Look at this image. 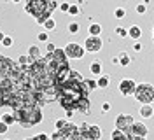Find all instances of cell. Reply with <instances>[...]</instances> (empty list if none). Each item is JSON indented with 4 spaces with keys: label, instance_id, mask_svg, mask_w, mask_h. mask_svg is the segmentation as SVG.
<instances>
[{
    "label": "cell",
    "instance_id": "cell-19",
    "mask_svg": "<svg viewBox=\"0 0 154 140\" xmlns=\"http://www.w3.org/2000/svg\"><path fill=\"white\" fill-rule=\"evenodd\" d=\"M88 30H89V35H100V33H102V25L93 23V25L88 28Z\"/></svg>",
    "mask_w": 154,
    "mask_h": 140
},
{
    "label": "cell",
    "instance_id": "cell-5",
    "mask_svg": "<svg viewBox=\"0 0 154 140\" xmlns=\"http://www.w3.org/2000/svg\"><path fill=\"white\" fill-rule=\"evenodd\" d=\"M84 46H81V44H77V42H70V44H67V47H65V54H67V58L70 60H81L82 56H84Z\"/></svg>",
    "mask_w": 154,
    "mask_h": 140
},
{
    "label": "cell",
    "instance_id": "cell-42",
    "mask_svg": "<svg viewBox=\"0 0 154 140\" xmlns=\"http://www.w3.org/2000/svg\"><path fill=\"white\" fill-rule=\"evenodd\" d=\"M4 37H5V35H4V32H0V42L4 40Z\"/></svg>",
    "mask_w": 154,
    "mask_h": 140
},
{
    "label": "cell",
    "instance_id": "cell-33",
    "mask_svg": "<svg viewBox=\"0 0 154 140\" xmlns=\"http://www.w3.org/2000/svg\"><path fill=\"white\" fill-rule=\"evenodd\" d=\"M7 130H9V124H5V123L0 119V135H4V133H7Z\"/></svg>",
    "mask_w": 154,
    "mask_h": 140
},
{
    "label": "cell",
    "instance_id": "cell-16",
    "mask_svg": "<svg viewBox=\"0 0 154 140\" xmlns=\"http://www.w3.org/2000/svg\"><path fill=\"white\" fill-rule=\"evenodd\" d=\"M0 119L5 123V124H9V126L16 123V119H14V114H11V112H4V114L0 116Z\"/></svg>",
    "mask_w": 154,
    "mask_h": 140
},
{
    "label": "cell",
    "instance_id": "cell-32",
    "mask_svg": "<svg viewBox=\"0 0 154 140\" xmlns=\"http://www.w3.org/2000/svg\"><path fill=\"white\" fill-rule=\"evenodd\" d=\"M49 138H65V137H63V131H61V130H56L54 133H51V135H49Z\"/></svg>",
    "mask_w": 154,
    "mask_h": 140
},
{
    "label": "cell",
    "instance_id": "cell-30",
    "mask_svg": "<svg viewBox=\"0 0 154 140\" xmlns=\"http://www.w3.org/2000/svg\"><path fill=\"white\" fill-rule=\"evenodd\" d=\"M37 40H38V42H48V40H49L48 32H46V30H44V32H40V33L37 35Z\"/></svg>",
    "mask_w": 154,
    "mask_h": 140
},
{
    "label": "cell",
    "instance_id": "cell-10",
    "mask_svg": "<svg viewBox=\"0 0 154 140\" xmlns=\"http://www.w3.org/2000/svg\"><path fill=\"white\" fill-rule=\"evenodd\" d=\"M88 138H91V140L102 138V128L98 124H89V128H88Z\"/></svg>",
    "mask_w": 154,
    "mask_h": 140
},
{
    "label": "cell",
    "instance_id": "cell-8",
    "mask_svg": "<svg viewBox=\"0 0 154 140\" xmlns=\"http://www.w3.org/2000/svg\"><path fill=\"white\" fill-rule=\"evenodd\" d=\"M135 88H137V82H135L133 79H123L119 82V93L123 95V96H133Z\"/></svg>",
    "mask_w": 154,
    "mask_h": 140
},
{
    "label": "cell",
    "instance_id": "cell-31",
    "mask_svg": "<svg viewBox=\"0 0 154 140\" xmlns=\"http://www.w3.org/2000/svg\"><path fill=\"white\" fill-rule=\"evenodd\" d=\"M68 32L70 33H77L79 32V23H70L68 25Z\"/></svg>",
    "mask_w": 154,
    "mask_h": 140
},
{
    "label": "cell",
    "instance_id": "cell-41",
    "mask_svg": "<svg viewBox=\"0 0 154 140\" xmlns=\"http://www.w3.org/2000/svg\"><path fill=\"white\" fill-rule=\"evenodd\" d=\"M75 112H72V110H67V119H72V116H74Z\"/></svg>",
    "mask_w": 154,
    "mask_h": 140
},
{
    "label": "cell",
    "instance_id": "cell-9",
    "mask_svg": "<svg viewBox=\"0 0 154 140\" xmlns=\"http://www.w3.org/2000/svg\"><path fill=\"white\" fill-rule=\"evenodd\" d=\"M75 112H79V114H86V116L91 112V102H89V98H88V96L81 98V100L77 102Z\"/></svg>",
    "mask_w": 154,
    "mask_h": 140
},
{
    "label": "cell",
    "instance_id": "cell-43",
    "mask_svg": "<svg viewBox=\"0 0 154 140\" xmlns=\"http://www.w3.org/2000/svg\"><path fill=\"white\" fill-rule=\"evenodd\" d=\"M11 2H14V4H18V2H21V0H11Z\"/></svg>",
    "mask_w": 154,
    "mask_h": 140
},
{
    "label": "cell",
    "instance_id": "cell-24",
    "mask_svg": "<svg viewBox=\"0 0 154 140\" xmlns=\"http://www.w3.org/2000/svg\"><path fill=\"white\" fill-rule=\"evenodd\" d=\"M86 86L89 91H95V89H98V84H96L95 79H86Z\"/></svg>",
    "mask_w": 154,
    "mask_h": 140
},
{
    "label": "cell",
    "instance_id": "cell-34",
    "mask_svg": "<svg viewBox=\"0 0 154 140\" xmlns=\"http://www.w3.org/2000/svg\"><path fill=\"white\" fill-rule=\"evenodd\" d=\"M0 44H2V46H5V47H11V46H12V39L5 35V37H4V40H2Z\"/></svg>",
    "mask_w": 154,
    "mask_h": 140
},
{
    "label": "cell",
    "instance_id": "cell-1",
    "mask_svg": "<svg viewBox=\"0 0 154 140\" xmlns=\"http://www.w3.org/2000/svg\"><path fill=\"white\" fill-rule=\"evenodd\" d=\"M56 7H58V0H26L25 11L38 25H42L48 18H51V12Z\"/></svg>",
    "mask_w": 154,
    "mask_h": 140
},
{
    "label": "cell",
    "instance_id": "cell-14",
    "mask_svg": "<svg viewBox=\"0 0 154 140\" xmlns=\"http://www.w3.org/2000/svg\"><path fill=\"white\" fill-rule=\"evenodd\" d=\"M28 56L30 58H32V60H38V58H40V47L38 46H30L28 47Z\"/></svg>",
    "mask_w": 154,
    "mask_h": 140
},
{
    "label": "cell",
    "instance_id": "cell-36",
    "mask_svg": "<svg viewBox=\"0 0 154 140\" xmlns=\"http://www.w3.org/2000/svg\"><path fill=\"white\" fill-rule=\"evenodd\" d=\"M109 110H110V103L103 102V103H102V114H105V112H109Z\"/></svg>",
    "mask_w": 154,
    "mask_h": 140
},
{
    "label": "cell",
    "instance_id": "cell-7",
    "mask_svg": "<svg viewBox=\"0 0 154 140\" xmlns=\"http://www.w3.org/2000/svg\"><path fill=\"white\" fill-rule=\"evenodd\" d=\"M130 131H131V138H147V133H149L147 126H145L142 121H140V123L133 121V124H131Z\"/></svg>",
    "mask_w": 154,
    "mask_h": 140
},
{
    "label": "cell",
    "instance_id": "cell-4",
    "mask_svg": "<svg viewBox=\"0 0 154 140\" xmlns=\"http://www.w3.org/2000/svg\"><path fill=\"white\" fill-rule=\"evenodd\" d=\"M133 116L131 114H119L117 117H116V128H121V130L126 133V138H131V124H133Z\"/></svg>",
    "mask_w": 154,
    "mask_h": 140
},
{
    "label": "cell",
    "instance_id": "cell-44",
    "mask_svg": "<svg viewBox=\"0 0 154 140\" xmlns=\"http://www.w3.org/2000/svg\"><path fill=\"white\" fill-rule=\"evenodd\" d=\"M152 40H154V28H152Z\"/></svg>",
    "mask_w": 154,
    "mask_h": 140
},
{
    "label": "cell",
    "instance_id": "cell-23",
    "mask_svg": "<svg viewBox=\"0 0 154 140\" xmlns=\"http://www.w3.org/2000/svg\"><path fill=\"white\" fill-rule=\"evenodd\" d=\"M70 79H74V81H79V82H82V81H84V77L79 74L77 70H74V68H70Z\"/></svg>",
    "mask_w": 154,
    "mask_h": 140
},
{
    "label": "cell",
    "instance_id": "cell-18",
    "mask_svg": "<svg viewBox=\"0 0 154 140\" xmlns=\"http://www.w3.org/2000/svg\"><path fill=\"white\" fill-rule=\"evenodd\" d=\"M42 26H44L46 32H51V30H54V28H56V21H54L53 18H48L44 23H42Z\"/></svg>",
    "mask_w": 154,
    "mask_h": 140
},
{
    "label": "cell",
    "instance_id": "cell-12",
    "mask_svg": "<svg viewBox=\"0 0 154 140\" xmlns=\"http://www.w3.org/2000/svg\"><path fill=\"white\" fill-rule=\"evenodd\" d=\"M128 37L133 39V40H138V39L142 37V28L137 26V25L130 26V28H128Z\"/></svg>",
    "mask_w": 154,
    "mask_h": 140
},
{
    "label": "cell",
    "instance_id": "cell-11",
    "mask_svg": "<svg viewBox=\"0 0 154 140\" xmlns=\"http://www.w3.org/2000/svg\"><path fill=\"white\" fill-rule=\"evenodd\" d=\"M138 114H140L144 119H151V117L154 116V109L151 107V103H142V107H140Z\"/></svg>",
    "mask_w": 154,
    "mask_h": 140
},
{
    "label": "cell",
    "instance_id": "cell-21",
    "mask_svg": "<svg viewBox=\"0 0 154 140\" xmlns=\"http://www.w3.org/2000/svg\"><path fill=\"white\" fill-rule=\"evenodd\" d=\"M77 128H79V133H81V138H88V128H89V124L88 123H82Z\"/></svg>",
    "mask_w": 154,
    "mask_h": 140
},
{
    "label": "cell",
    "instance_id": "cell-20",
    "mask_svg": "<svg viewBox=\"0 0 154 140\" xmlns=\"http://www.w3.org/2000/svg\"><path fill=\"white\" fill-rule=\"evenodd\" d=\"M110 137H112V140L114 138H126V133L121 130V128H114L112 133H110Z\"/></svg>",
    "mask_w": 154,
    "mask_h": 140
},
{
    "label": "cell",
    "instance_id": "cell-40",
    "mask_svg": "<svg viewBox=\"0 0 154 140\" xmlns=\"http://www.w3.org/2000/svg\"><path fill=\"white\" fill-rule=\"evenodd\" d=\"M112 65H119V58H117V56L112 58Z\"/></svg>",
    "mask_w": 154,
    "mask_h": 140
},
{
    "label": "cell",
    "instance_id": "cell-27",
    "mask_svg": "<svg viewBox=\"0 0 154 140\" xmlns=\"http://www.w3.org/2000/svg\"><path fill=\"white\" fill-rule=\"evenodd\" d=\"M116 33H117L119 37H128V28H125V26H116Z\"/></svg>",
    "mask_w": 154,
    "mask_h": 140
},
{
    "label": "cell",
    "instance_id": "cell-37",
    "mask_svg": "<svg viewBox=\"0 0 154 140\" xmlns=\"http://www.w3.org/2000/svg\"><path fill=\"white\" fill-rule=\"evenodd\" d=\"M46 49H48V53H53V51L56 49V46H54L53 42H48V44H46Z\"/></svg>",
    "mask_w": 154,
    "mask_h": 140
},
{
    "label": "cell",
    "instance_id": "cell-6",
    "mask_svg": "<svg viewBox=\"0 0 154 140\" xmlns=\"http://www.w3.org/2000/svg\"><path fill=\"white\" fill-rule=\"evenodd\" d=\"M102 46H103V42H102L100 35H89L84 40V49L88 53H98L102 49Z\"/></svg>",
    "mask_w": 154,
    "mask_h": 140
},
{
    "label": "cell",
    "instance_id": "cell-29",
    "mask_svg": "<svg viewBox=\"0 0 154 140\" xmlns=\"http://www.w3.org/2000/svg\"><path fill=\"white\" fill-rule=\"evenodd\" d=\"M67 117H65V119H56V123H54V128H56V130H63V128H65V124H67Z\"/></svg>",
    "mask_w": 154,
    "mask_h": 140
},
{
    "label": "cell",
    "instance_id": "cell-39",
    "mask_svg": "<svg viewBox=\"0 0 154 140\" xmlns=\"http://www.w3.org/2000/svg\"><path fill=\"white\" fill-rule=\"evenodd\" d=\"M35 138H44V140H46V138H49V135H48V133H37V135H35Z\"/></svg>",
    "mask_w": 154,
    "mask_h": 140
},
{
    "label": "cell",
    "instance_id": "cell-28",
    "mask_svg": "<svg viewBox=\"0 0 154 140\" xmlns=\"http://www.w3.org/2000/svg\"><path fill=\"white\" fill-rule=\"evenodd\" d=\"M135 11H137V14H140V16H144L145 12H147V5H145V4H138V5L135 7Z\"/></svg>",
    "mask_w": 154,
    "mask_h": 140
},
{
    "label": "cell",
    "instance_id": "cell-25",
    "mask_svg": "<svg viewBox=\"0 0 154 140\" xmlns=\"http://www.w3.org/2000/svg\"><path fill=\"white\" fill-rule=\"evenodd\" d=\"M67 14H70V16H77V14H79V5H77V4H70Z\"/></svg>",
    "mask_w": 154,
    "mask_h": 140
},
{
    "label": "cell",
    "instance_id": "cell-13",
    "mask_svg": "<svg viewBox=\"0 0 154 140\" xmlns=\"http://www.w3.org/2000/svg\"><path fill=\"white\" fill-rule=\"evenodd\" d=\"M89 70H91V74L93 75H100L103 72V65H102V61H93L91 65H89Z\"/></svg>",
    "mask_w": 154,
    "mask_h": 140
},
{
    "label": "cell",
    "instance_id": "cell-17",
    "mask_svg": "<svg viewBox=\"0 0 154 140\" xmlns=\"http://www.w3.org/2000/svg\"><path fill=\"white\" fill-rule=\"evenodd\" d=\"M119 65L121 67H128L130 65V61H131V58H130V54L128 53H119Z\"/></svg>",
    "mask_w": 154,
    "mask_h": 140
},
{
    "label": "cell",
    "instance_id": "cell-2",
    "mask_svg": "<svg viewBox=\"0 0 154 140\" xmlns=\"http://www.w3.org/2000/svg\"><path fill=\"white\" fill-rule=\"evenodd\" d=\"M14 119L21 128H32L42 121V110L38 105H26L21 110H14Z\"/></svg>",
    "mask_w": 154,
    "mask_h": 140
},
{
    "label": "cell",
    "instance_id": "cell-22",
    "mask_svg": "<svg viewBox=\"0 0 154 140\" xmlns=\"http://www.w3.org/2000/svg\"><path fill=\"white\" fill-rule=\"evenodd\" d=\"M32 61H33V60H32V58H30L28 54H26V56H18V65H21V67L30 65Z\"/></svg>",
    "mask_w": 154,
    "mask_h": 140
},
{
    "label": "cell",
    "instance_id": "cell-3",
    "mask_svg": "<svg viewBox=\"0 0 154 140\" xmlns=\"http://www.w3.org/2000/svg\"><path fill=\"white\" fill-rule=\"evenodd\" d=\"M133 96H135V100L140 103H154V86L149 82L137 84Z\"/></svg>",
    "mask_w": 154,
    "mask_h": 140
},
{
    "label": "cell",
    "instance_id": "cell-26",
    "mask_svg": "<svg viewBox=\"0 0 154 140\" xmlns=\"http://www.w3.org/2000/svg\"><path fill=\"white\" fill-rule=\"evenodd\" d=\"M126 16V11L123 9V7H117V9L114 11V18H117V19H123Z\"/></svg>",
    "mask_w": 154,
    "mask_h": 140
},
{
    "label": "cell",
    "instance_id": "cell-35",
    "mask_svg": "<svg viewBox=\"0 0 154 140\" xmlns=\"http://www.w3.org/2000/svg\"><path fill=\"white\" fill-rule=\"evenodd\" d=\"M68 7H70V4H68V2H61V4H60V11H61V12H67Z\"/></svg>",
    "mask_w": 154,
    "mask_h": 140
},
{
    "label": "cell",
    "instance_id": "cell-15",
    "mask_svg": "<svg viewBox=\"0 0 154 140\" xmlns=\"http://www.w3.org/2000/svg\"><path fill=\"white\" fill-rule=\"evenodd\" d=\"M109 82H110V79H109V75H103V74H100L98 75V79H96V84H98V88H107L109 86Z\"/></svg>",
    "mask_w": 154,
    "mask_h": 140
},
{
    "label": "cell",
    "instance_id": "cell-38",
    "mask_svg": "<svg viewBox=\"0 0 154 140\" xmlns=\"http://www.w3.org/2000/svg\"><path fill=\"white\" fill-rule=\"evenodd\" d=\"M133 51H137V53H138V51H142V44H140V42H135V44H133Z\"/></svg>",
    "mask_w": 154,
    "mask_h": 140
}]
</instances>
